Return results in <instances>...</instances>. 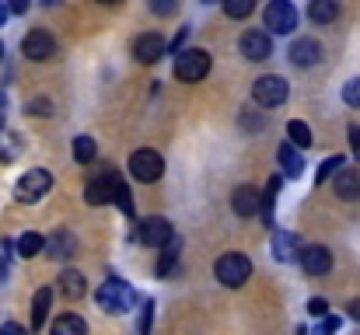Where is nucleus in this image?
Returning <instances> with one entry per match:
<instances>
[{
	"label": "nucleus",
	"mask_w": 360,
	"mask_h": 335,
	"mask_svg": "<svg viewBox=\"0 0 360 335\" xmlns=\"http://www.w3.org/2000/svg\"><path fill=\"white\" fill-rule=\"evenodd\" d=\"M84 199L88 206H105V203H116L126 217H133V199H129V189L116 171H102V178H91L88 189H84Z\"/></svg>",
	"instance_id": "f257e3e1"
},
{
	"label": "nucleus",
	"mask_w": 360,
	"mask_h": 335,
	"mask_svg": "<svg viewBox=\"0 0 360 335\" xmlns=\"http://www.w3.org/2000/svg\"><path fill=\"white\" fill-rule=\"evenodd\" d=\"M95 301H98V308H102V311H109V315H126V311L133 308L136 294H133V287H129V283H122V280H105V283L98 287Z\"/></svg>",
	"instance_id": "f03ea898"
},
{
	"label": "nucleus",
	"mask_w": 360,
	"mask_h": 335,
	"mask_svg": "<svg viewBox=\"0 0 360 335\" xmlns=\"http://www.w3.org/2000/svg\"><path fill=\"white\" fill-rule=\"evenodd\" d=\"M49 189H53V175H49L46 168H32V171H25V175L18 178L14 199H18V203H39Z\"/></svg>",
	"instance_id": "7ed1b4c3"
},
{
	"label": "nucleus",
	"mask_w": 360,
	"mask_h": 335,
	"mask_svg": "<svg viewBox=\"0 0 360 335\" xmlns=\"http://www.w3.org/2000/svg\"><path fill=\"white\" fill-rule=\"evenodd\" d=\"M248 276H252V262H248V255H241V251H228V255H221V258H217V280H221L224 287L238 290V287L248 283Z\"/></svg>",
	"instance_id": "20e7f679"
},
{
	"label": "nucleus",
	"mask_w": 360,
	"mask_h": 335,
	"mask_svg": "<svg viewBox=\"0 0 360 335\" xmlns=\"http://www.w3.org/2000/svg\"><path fill=\"white\" fill-rule=\"evenodd\" d=\"M210 74V56L203 49H186L175 56V77L186 81V84H196Z\"/></svg>",
	"instance_id": "39448f33"
},
{
	"label": "nucleus",
	"mask_w": 360,
	"mask_h": 335,
	"mask_svg": "<svg viewBox=\"0 0 360 335\" xmlns=\"http://www.w3.org/2000/svg\"><path fill=\"white\" fill-rule=\"evenodd\" d=\"M262 21H266L269 32H276V35H290V32L297 28V7L287 4V0H273V4L262 11Z\"/></svg>",
	"instance_id": "423d86ee"
},
{
	"label": "nucleus",
	"mask_w": 360,
	"mask_h": 335,
	"mask_svg": "<svg viewBox=\"0 0 360 335\" xmlns=\"http://www.w3.org/2000/svg\"><path fill=\"white\" fill-rule=\"evenodd\" d=\"M129 175H133L136 182H158V178L165 175V161H161V154L150 150V147L136 150V154L129 157Z\"/></svg>",
	"instance_id": "0eeeda50"
},
{
	"label": "nucleus",
	"mask_w": 360,
	"mask_h": 335,
	"mask_svg": "<svg viewBox=\"0 0 360 335\" xmlns=\"http://www.w3.org/2000/svg\"><path fill=\"white\" fill-rule=\"evenodd\" d=\"M252 98H255L262 109H276V105H283V102H287V81H283V77H276V74L259 77V81L252 84Z\"/></svg>",
	"instance_id": "6e6552de"
},
{
	"label": "nucleus",
	"mask_w": 360,
	"mask_h": 335,
	"mask_svg": "<svg viewBox=\"0 0 360 335\" xmlns=\"http://www.w3.org/2000/svg\"><path fill=\"white\" fill-rule=\"evenodd\" d=\"M21 53H25L28 60L42 63V60H49V56L56 53V39H53L49 32L35 28V32H28V35H25V42H21Z\"/></svg>",
	"instance_id": "1a4fd4ad"
},
{
	"label": "nucleus",
	"mask_w": 360,
	"mask_h": 335,
	"mask_svg": "<svg viewBox=\"0 0 360 335\" xmlns=\"http://www.w3.org/2000/svg\"><path fill=\"white\" fill-rule=\"evenodd\" d=\"M238 49H241V56L252 60V63H262V60H269V53H273L266 32H245L238 39Z\"/></svg>",
	"instance_id": "9d476101"
},
{
	"label": "nucleus",
	"mask_w": 360,
	"mask_h": 335,
	"mask_svg": "<svg viewBox=\"0 0 360 335\" xmlns=\"http://www.w3.org/2000/svg\"><path fill=\"white\" fill-rule=\"evenodd\" d=\"M136 237H140L143 244H150V248H165L168 237H172V223L165 221V217H147V221H140Z\"/></svg>",
	"instance_id": "9b49d317"
},
{
	"label": "nucleus",
	"mask_w": 360,
	"mask_h": 335,
	"mask_svg": "<svg viewBox=\"0 0 360 335\" xmlns=\"http://www.w3.org/2000/svg\"><path fill=\"white\" fill-rule=\"evenodd\" d=\"M133 56H136L140 63H158V60L165 56V39H161V32H143V35H136Z\"/></svg>",
	"instance_id": "f8f14e48"
},
{
	"label": "nucleus",
	"mask_w": 360,
	"mask_h": 335,
	"mask_svg": "<svg viewBox=\"0 0 360 335\" xmlns=\"http://www.w3.org/2000/svg\"><path fill=\"white\" fill-rule=\"evenodd\" d=\"M301 255V269L308 272V276H326L329 269H333V255H329V248H322V244H308L304 251H297Z\"/></svg>",
	"instance_id": "ddd939ff"
},
{
	"label": "nucleus",
	"mask_w": 360,
	"mask_h": 335,
	"mask_svg": "<svg viewBox=\"0 0 360 335\" xmlns=\"http://www.w3.org/2000/svg\"><path fill=\"white\" fill-rule=\"evenodd\" d=\"M319 56H322V46H319L315 39H297V42L290 46V63H294V67H315Z\"/></svg>",
	"instance_id": "4468645a"
},
{
	"label": "nucleus",
	"mask_w": 360,
	"mask_h": 335,
	"mask_svg": "<svg viewBox=\"0 0 360 335\" xmlns=\"http://www.w3.org/2000/svg\"><path fill=\"white\" fill-rule=\"evenodd\" d=\"M336 196L347 199V203L360 199V171L357 168H343V171L336 175Z\"/></svg>",
	"instance_id": "2eb2a0df"
},
{
	"label": "nucleus",
	"mask_w": 360,
	"mask_h": 335,
	"mask_svg": "<svg viewBox=\"0 0 360 335\" xmlns=\"http://www.w3.org/2000/svg\"><path fill=\"white\" fill-rule=\"evenodd\" d=\"M231 210H235L238 217H252V214H259V192H255L252 185H238V189H235V196H231Z\"/></svg>",
	"instance_id": "dca6fc26"
},
{
	"label": "nucleus",
	"mask_w": 360,
	"mask_h": 335,
	"mask_svg": "<svg viewBox=\"0 0 360 335\" xmlns=\"http://www.w3.org/2000/svg\"><path fill=\"white\" fill-rule=\"evenodd\" d=\"M276 161H280V168H283V175H280V178H301V171H304V157L297 154V147L283 143V147H280V154H276Z\"/></svg>",
	"instance_id": "f3484780"
},
{
	"label": "nucleus",
	"mask_w": 360,
	"mask_h": 335,
	"mask_svg": "<svg viewBox=\"0 0 360 335\" xmlns=\"http://www.w3.org/2000/svg\"><path fill=\"white\" fill-rule=\"evenodd\" d=\"M158 251H161V258H158V265H154V272H158V280H165V276H168V272L175 269V262H179V251H182V241H179V237L172 234V237H168V244H165V248H158Z\"/></svg>",
	"instance_id": "a211bd4d"
},
{
	"label": "nucleus",
	"mask_w": 360,
	"mask_h": 335,
	"mask_svg": "<svg viewBox=\"0 0 360 335\" xmlns=\"http://www.w3.org/2000/svg\"><path fill=\"white\" fill-rule=\"evenodd\" d=\"M49 335H88V322L81 318V315H60L56 322H53V329H49Z\"/></svg>",
	"instance_id": "6ab92c4d"
},
{
	"label": "nucleus",
	"mask_w": 360,
	"mask_h": 335,
	"mask_svg": "<svg viewBox=\"0 0 360 335\" xmlns=\"http://www.w3.org/2000/svg\"><path fill=\"white\" fill-rule=\"evenodd\" d=\"M60 290H63V297H70V301H77V297H84V290H88V283H84V276H81L77 269H67V272L60 276Z\"/></svg>",
	"instance_id": "aec40b11"
},
{
	"label": "nucleus",
	"mask_w": 360,
	"mask_h": 335,
	"mask_svg": "<svg viewBox=\"0 0 360 335\" xmlns=\"http://www.w3.org/2000/svg\"><path fill=\"white\" fill-rule=\"evenodd\" d=\"M49 304H53V294H49L46 287H42V290H35V297H32V329H42V325H46Z\"/></svg>",
	"instance_id": "412c9836"
},
{
	"label": "nucleus",
	"mask_w": 360,
	"mask_h": 335,
	"mask_svg": "<svg viewBox=\"0 0 360 335\" xmlns=\"http://www.w3.org/2000/svg\"><path fill=\"white\" fill-rule=\"evenodd\" d=\"M42 251H49L53 258H67V255L74 251V237H70L67 230H60V234L46 237V248H42Z\"/></svg>",
	"instance_id": "4be33fe9"
},
{
	"label": "nucleus",
	"mask_w": 360,
	"mask_h": 335,
	"mask_svg": "<svg viewBox=\"0 0 360 335\" xmlns=\"http://www.w3.org/2000/svg\"><path fill=\"white\" fill-rule=\"evenodd\" d=\"M273 255H276V262H294L297 258V237L294 234H276Z\"/></svg>",
	"instance_id": "5701e85b"
},
{
	"label": "nucleus",
	"mask_w": 360,
	"mask_h": 335,
	"mask_svg": "<svg viewBox=\"0 0 360 335\" xmlns=\"http://www.w3.org/2000/svg\"><path fill=\"white\" fill-rule=\"evenodd\" d=\"M287 136H290V147H311L315 140H311V129H308V122H301V119H290L287 122Z\"/></svg>",
	"instance_id": "b1692460"
},
{
	"label": "nucleus",
	"mask_w": 360,
	"mask_h": 335,
	"mask_svg": "<svg viewBox=\"0 0 360 335\" xmlns=\"http://www.w3.org/2000/svg\"><path fill=\"white\" fill-rule=\"evenodd\" d=\"M42 248H46V237L35 234V230H28V234L18 237V255H21V258H35Z\"/></svg>",
	"instance_id": "393cba45"
},
{
	"label": "nucleus",
	"mask_w": 360,
	"mask_h": 335,
	"mask_svg": "<svg viewBox=\"0 0 360 335\" xmlns=\"http://www.w3.org/2000/svg\"><path fill=\"white\" fill-rule=\"evenodd\" d=\"M308 14H311V21H319V25H329V21H336V14H340V7H336L333 0H315Z\"/></svg>",
	"instance_id": "a878e982"
},
{
	"label": "nucleus",
	"mask_w": 360,
	"mask_h": 335,
	"mask_svg": "<svg viewBox=\"0 0 360 335\" xmlns=\"http://www.w3.org/2000/svg\"><path fill=\"white\" fill-rule=\"evenodd\" d=\"M95 154H98V147H95L91 136H77V140H74V161H77V164H91Z\"/></svg>",
	"instance_id": "bb28decb"
},
{
	"label": "nucleus",
	"mask_w": 360,
	"mask_h": 335,
	"mask_svg": "<svg viewBox=\"0 0 360 335\" xmlns=\"http://www.w3.org/2000/svg\"><path fill=\"white\" fill-rule=\"evenodd\" d=\"M21 154V136L18 133H0V161H14Z\"/></svg>",
	"instance_id": "cd10ccee"
},
{
	"label": "nucleus",
	"mask_w": 360,
	"mask_h": 335,
	"mask_svg": "<svg viewBox=\"0 0 360 335\" xmlns=\"http://www.w3.org/2000/svg\"><path fill=\"white\" fill-rule=\"evenodd\" d=\"M343 164H347V161H343L340 154H333L329 161H322V168H319V175H315V182L322 185L326 178H333V175H340V171H343Z\"/></svg>",
	"instance_id": "c85d7f7f"
},
{
	"label": "nucleus",
	"mask_w": 360,
	"mask_h": 335,
	"mask_svg": "<svg viewBox=\"0 0 360 335\" xmlns=\"http://www.w3.org/2000/svg\"><path fill=\"white\" fill-rule=\"evenodd\" d=\"M224 11H228L231 18H248V14H252V0H228Z\"/></svg>",
	"instance_id": "c756f323"
},
{
	"label": "nucleus",
	"mask_w": 360,
	"mask_h": 335,
	"mask_svg": "<svg viewBox=\"0 0 360 335\" xmlns=\"http://www.w3.org/2000/svg\"><path fill=\"white\" fill-rule=\"evenodd\" d=\"M343 102L354 105V109H360V77H354V81L343 88Z\"/></svg>",
	"instance_id": "7c9ffc66"
},
{
	"label": "nucleus",
	"mask_w": 360,
	"mask_h": 335,
	"mask_svg": "<svg viewBox=\"0 0 360 335\" xmlns=\"http://www.w3.org/2000/svg\"><path fill=\"white\" fill-rule=\"evenodd\" d=\"M150 318H154V304L147 301L143 311H140V335H150Z\"/></svg>",
	"instance_id": "2f4dec72"
},
{
	"label": "nucleus",
	"mask_w": 360,
	"mask_h": 335,
	"mask_svg": "<svg viewBox=\"0 0 360 335\" xmlns=\"http://www.w3.org/2000/svg\"><path fill=\"white\" fill-rule=\"evenodd\" d=\"M336 332H340V318L326 315V318H322V325H319V335H336Z\"/></svg>",
	"instance_id": "473e14b6"
},
{
	"label": "nucleus",
	"mask_w": 360,
	"mask_h": 335,
	"mask_svg": "<svg viewBox=\"0 0 360 335\" xmlns=\"http://www.w3.org/2000/svg\"><path fill=\"white\" fill-rule=\"evenodd\" d=\"M308 311H311L315 318H326V311H329V304H326L322 297H311V301H308Z\"/></svg>",
	"instance_id": "72a5a7b5"
},
{
	"label": "nucleus",
	"mask_w": 360,
	"mask_h": 335,
	"mask_svg": "<svg viewBox=\"0 0 360 335\" xmlns=\"http://www.w3.org/2000/svg\"><path fill=\"white\" fill-rule=\"evenodd\" d=\"M49 109H53V105H49V102H42V98L28 102V112H32V115H49Z\"/></svg>",
	"instance_id": "f704fd0d"
},
{
	"label": "nucleus",
	"mask_w": 360,
	"mask_h": 335,
	"mask_svg": "<svg viewBox=\"0 0 360 335\" xmlns=\"http://www.w3.org/2000/svg\"><path fill=\"white\" fill-rule=\"evenodd\" d=\"M186 39H189V28H182V32H179V39L172 42V49H175V56H179V53H186Z\"/></svg>",
	"instance_id": "c9c22d12"
},
{
	"label": "nucleus",
	"mask_w": 360,
	"mask_h": 335,
	"mask_svg": "<svg viewBox=\"0 0 360 335\" xmlns=\"http://www.w3.org/2000/svg\"><path fill=\"white\" fill-rule=\"evenodd\" d=\"M347 136H350V143H354V154L360 157V126H350V133H347Z\"/></svg>",
	"instance_id": "e433bc0d"
},
{
	"label": "nucleus",
	"mask_w": 360,
	"mask_h": 335,
	"mask_svg": "<svg viewBox=\"0 0 360 335\" xmlns=\"http://www.w3.org/2000/svg\"><path fill=\"white\" fill-rule=\"evenodd\" d=\"M0 335H25V329H21L18 322H7V325L0 329Z\"/></svg>",
	"instance_id": "4c0bfd02"
},
{
	"label": "nucleus",
	"mask_w": 360,
	"mask_h": 335,
	"mask_svg": "<svg viewBox=\"0 0 360 335\" xmlns=\"http://www.w3.org/2000/svg\"><path fill=\"white\" fill-rule=\"evenodd\" d=\"M154 14H175V4H150Z\"/></svg>",
	"instance_id": "58836bf2"
},
{
	"label": "nucleus",
	"mask_w": 360,
	"mask_h": 335,
	"mask_svg": "<svg viewBox=\"0 0 360 335\" xmlns=\"http://www.w3.org/2000/svg\"><path fill=\"white\" fill-rule=\"evenodd\" d=\"M11 11H14V14H25V11H28V4H25V0H14V4H11Z\"/></svg>",
	"instance_id": "ea45409f"
},
{
	"label": "nucleus",
	"mask_w": 360,
	"mask_h": 335,
	"mask_svg": "<svg viewBox=\"0 0 360 335\" xmlns=\"http://www.w3.org/2000/svg\"><path fill=\"white\" fill-rule=\"evenodd\" d=\"M350 318L360 322V301H350Z\"/></svg>",
	"instance_id": "a19ab883"
},
{
	"label": "nucleus",
	"mask_w": 360,
	"mask_h": 335,
	"mask_svg": "<svg viewBox=\"0 0 360 335\" xmlns=\"http://www.w3.org/2000/svg\"><path fill=\"white\" fill-rule=\"evenodd\" d=\"M4 115H7V102L0 98V126H4Z\"/></svg>",
	"instance_id": "79ce46f5"
},
{
	"label": "nucleus",
	"mask_w": 360,
	"mask_h": 335,
	"mask_svg": "<svg viewBox=\"0 0 360 335\" xmlns=\"http://www.w3.org/2000/svg\"><path fill=\"white\" fill-rule=\"evenodd\" d=\"M4 18H7V7H4V4H0V25H4Z\"/></svg>",
	"instance_id": "37998d69"
},
{
	"label": "nucleus",
	"mask_w": 360,
	"mask_h": 335,
	"mask_svg": "<svg viewBox=\"0 0 360 335\" xmlns=\"http://www.w3.org/2000/svg\"><path fill=\"white\" fill-rule=\"evenodd\" d=\"M0 56H4V46H0Z\"/></svg>",
	"instance_id": "c03bdc74"
}]
</instances>
